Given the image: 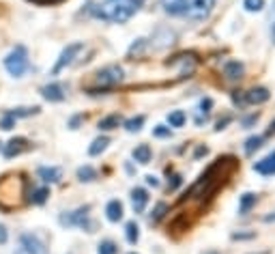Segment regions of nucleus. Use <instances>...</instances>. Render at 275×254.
Here are the masks:
<instances>
[{"mask_svg":"<svg viewBox=\"0 0 275 254\" xmlns=\"http://www.w3.org/2000/svg\"><path fill=\"white\" fill-rule=\"evenodd\" d=\"M269 90L263 88V86H256V88H252V90H247V95H245V99L247 103H254V106H258V103H265L267 99H269Z\"/></svg>","mask_w":275,"mask_h":254,"instance_id":"14","label":"nucleus"},{"mask_svg":"<svg viewBox=\"0 0 275 254\" xmlns=\"http://www.w3.org/2000/svg\"><path fill=\"white\" fill-rule=\"evenodd\" d=\"M226 76L228 80H239L241 76H243V65H241L239 61H232L226 65Z\"/></svg>","mask_w":275,"mask_h":254,"instance_id":"19","label":"nucleus"},{"mask_svg":"<svg viewBox=\"0 0 275 254\" xmlns=\"http://www.w3.org/2000/svg\"><path fill=\"white\" fill-rule=\"evenodd\" d=\"M15 254H48V248L39 242V237L30 235V233H24L22 237H19V246Z\"/></svg>","mask_w":275,"mask_h":254,"instance_id":"6","label":"nucleus"},{"mask_svg":"<svg viewBox=\"0 0 275 254\" xmlns=\"http://www.w3.org/2000/svg\"><path fill=\"white\" fill-rule=\"evenodd\" d=\"M153 134L157 136V138H166V136H170L172 132H170V127H163V125H157L155 129H153Z\"/></svg>","mask_w":275,"mask_h":254,"instance_id":"33","label":"nucleus"},{"mask_svg":"<svg viewBox=\"0 0 275 254\" xmlns=\"http://www.w3.org/2000/svg\"><path fill=\"white\" fill-rule=\"evenodd\" d=\"M108 145H110V138H106V136H101V138H97L93 145L88 147V155H99V153H103L108 149Z\"/></svg>","mask_w":275,"mask_h":254,"instance_id":"21","label":"nucleus"},{"mask_svg":"<svg viewBox=\"0 0 275 254\" xmlns=\"http://www.w3.org/2000/svg\"><path fill=\"white\" fill-rule=\"evenodd\" d=\"M260 147H263V136H252V138H247V142H245V153L252 155Z\"/></svg>","mask_w":275,"mask_h":254,"instance_id":"25","label":"nucleus"},{"mask_svg":"<svg viewBox=\"0 0 275 254\" xmlns=\"http://www.w3.org/2000/svg\"><path fill=\"white\" fill-rule=\"evenodd\" d=\"M106 216L110 222H119L123 220V203L121 200H110L108 207H106Z\"/></svg>","mask_w":275,"mask_h":254,"instance_id":"16","label":"nucleus"},{"mask_svg":"<svg viewBox=\"0 0 275 254\" xmlns=\"http://www.w3.org/2000/svg\"><path fill=\"white\" fill-rule=\"evenodd\" d=\"M28 149V140L26 138H13L6 142V147H4V158H17L22 151H26Z\"/></svg>","mask_w":275,"mask_h":254,"instance_id":"11","label":"nucleus"},{"mask_svg":"<svg viewBox=\"0 0 275 254\" xmlns=\"http://www.w3.org/2000/svg\"><path fill=\"white\" fill-rule=\"evenodd\" d=\"M213 6H215V0H192L189 13H192V17H196V19H205L208 13L213 11Z\"/></svg>","mask_w":275,"mask_h":254,"instance_id":"8","label":"nucleus"},{"mask_svg":"<svg viewBox=\"0 0 275 254\" xmlns=\"http://www.w3.org/2000/svg\"><path fill=\"white\" fill-rule=\"evenodd\" d=\"M99 254H116V246L112 242H101L99 244Z\"/></svg>","mask_w":275,"mask_h":254,"instance_id":"32","label":"nucleus"},{"mask_svg":"<svg viewBox=\"0 0 275 254\" xmlns=\"http://www.w3.org/2000/svg\"><path fill=\"white\" fill-rule=\"evenodd\" d=\"M271 39H273V43H275V24H273V28H271Z\"/></svg>","mask_w":275,"mask_h":254,"instance_id":"41","label":"nucleus"},{"mask_svg":"<svg viewBox=\"0 0 275 254\" xmlns=\"http://www.w3.org/2000/svg\"><path fill=\"white\" fill-rule=\"evenodd\" d=\"M142 125H144V116H134V119H129L125 123V129L127 132H140Z\"/></svg>","mask_w":275,"mask_h":254,"instance_id":"27","label":"nucleus"},{"mask_svg":"<svg viewBox=\"0 0 275 254\" xmlns=\"http://www.w3.org/2000/svg\"><path fill=\"white\" fill-rule=\"evenodd\" d=\"M132 254H136V252H132Z\"/></svg>","mask_w":275,"mask_h":254,"instance_id":"43","label":"nucleus"},{"mask_svg":"<svg viewBox=\"0 0 275 254\" xmlns=\"http://www.w3.org/2000/svg\"><path fill=\"white\" fill-rule=\"evenodd\" d=\"M269 134H275V121L271 123V127H269Z\"/></svg>","mask_w":275,"mask_h":254,"instance_id":"40","label":"nucleus"},{"mask_svg":"<svg viewBox=\"0 0 275 254\" xmlns=\"http://www.w3.org/2000/svg\"><path fill=\"white\" fill-rule=\"evenodd\" d=\"M271 220H275V213H273V216H269V218H267V222H271Z\"/></svg>","mask_w":275,"mask_h":254,"instance_id":"42","label":"nucleus"},{"mask_svg":"<svg viewBox=\"0 0 275 254\" xmlns=\"http://www.w3.org/2000/svg\"><path fill=\"white\" fill-rule=\"evenodd\" d=\"M254 170L260 172V174H265V177H271V174H275V151L269 153L265 160H260L254 164Z\"/></svg>","mask_w":275,"mask_h":254,"instance_id":"12","label":"nucleus"},{"mask_svg":"<svg viewBox=\"0 0 275 254\" xmlns=\"http://www.w3.org/2000/svg\"><path fill=\"white\" fill-rule=\"evenodd\" d=\"M4 67L11 76H15V78L26 74V69H28V52H26L24 45H15V48L6 54Z\"/></svg>","mask_w":275,"mask_h":254,"instance_id":"4","label":"nucleus"},{"mask_svg":"<svg viewBox=\"0 0 275 254\" xmlns=\"http://www.w3.org/2000/svg\"><path fill=\"white\" fill-rule=\"evenodd\" d=\"M13 125H15V119H13L11 114H6L2 119V123H0V127H2V129H13Z\"/></svg>","mask_w":275,"mask_h":254,"instance_id":"34","label":"nucleus"},{"mask_svg":"<svg viewBox=\"0 0 275 254\" xmlns=\"http://www.w3.org/2000/svg\"><path fill=\"white\" fill-rule=\"evenodd\" d=\"M142 6V0H103L101 4H97L95 15L106 19V22L114 24H125L127 19H132Z\"/></svg>","mask_w":275,"mask_h":254,"instance_id":"2","label":"nucleus"},{"mask_svg":"<svg viewBox=\"0 0 275 254\" xmlns=\"http://www.w3.org/2000/svg\"><path fill=\"white\" fill-rule=\"evenodd\" d=\"M163 11L170 13V15H183V13L189 11V2L187 0H159Z\"/></svg>","mask_w":275,"mask_h":254,"instance_id":"10","label":"nucleus"},{"mask_svg":"<svg viewBox=\"0 0 275 254\" xmlns=\"http://www.w3.org/2000/svg\"><path fill=\"white\" fill-rule=\"evenodd\" d=\"M168 123L170 127H183V123H185V112L183 110H174V112L168 114Z\"/></svg>","mask_w":275,"mask_h":254,"instance_id":"24","label":"nucleus"},{"mask_svg":"<svg viewBox=\"0 0 275 254\" xmlns=\"http://www.w3.org/2000/svg\"><path fill=\"white\" fill-rule=\"evenodd\" d=\"M119 125H121V116H119V114H110V116H106V119L99 121V129H103V132L116 129Z\"/></svg>","mask_w":275,"mask_h":254,"instance_id":"20","label":"nucleus"},{"mask_svg":"<svg viewBox=\"0 0 275 254\" xmlns=\"http://www.w3.org/2000/svg\"><path fill=\"white\" fill-rule=\"evenodd\" d=\"M0 244H6V229L0 224Z\"/></svg>","mask_w":275,"mask_h":254,"instance_id":"37","label":"nucleus"},{"mask_svg":"<svg viewBox=\"0 0 275 254\" xmlns=\"http://www.w3.org/2000/svg\"><path fill=\"white\" fill-rule=\"evenodd\" d=\"M125 235H127V242H129V244H138V239H140V229H138L136 222H127V226H125Z\"/></svg>","mask_w":275,"mask_h":254,"instance_id":"22","label":"nucleus"},{"mask_svg":"<svg viewBox=\"0 0 275 254\" xmlns=\"http://www.w3.org/2000/svg\"><path fill=\"white\" fill-rule=\"evenodd\" d=\"M41 95H43V99H48V101H63L65 99V86L58 82L45 84L41 88Z\"/></svg>","mask_w":275,"mask_h":254,"instance_id":"9","label":"nucleus"},{"mask_svg":"<svg viewBox=\"0 0 275 254\" xmlns=\"http://www.w3.org/2000/svg\"><path fill=\"white\" fill-rule=\"evenodd\" d=\"M28 179L22 172H9L0 177V211L19 209L26 203Z\"/></svg>","mask_w":275,"mask_h":254,"instance_id":"1","label":"nucleus"},{"mask_svg":"<svg viewBox=\"0 0 275 254\" xmlns=\"http://www.w3.org/2000/svg\"><path fill=\"white\" fill-rule=\"evenodd\" d=\"M211 106H213V101L208 99H202L200 101V108H198V114H196V125H202V121H206L208 119V112H211Z\"/></svg>","mask_w":275,"mask_h":254,"instance_id":"17","label":"nucleus"},{"mask_svg":"<svg viewBox=\"0 0 275 254\" xmlns=\"http://www.w3.org/2000/svg\"><path fill=\"white\" fill-rule=\"evenodd\" d=\"M30 2L45 6V4H58V2H63V0H30Z\"/></svg>","mask_w":275,"mask_h":254,"instance_id":"35","label":"nucleus"},{"mask_svg":"<svg viewBox=\"0 0 275 254\" xmlns=\"http://www.w3.org/2000/svg\"><path fill=\"white\" fill-rule=\"evenodd\" d=\"M37 174L43 181H48V183H58V181H61V177H63L61 168H52V166H41L37 170Z\"/></svg>","mask_w":275,"mask_h":254,"instance_id":"15","label":"nucleus"},{"mask_svg":"<svg viewBox=\"0 0 275 254\" xmlns=\"http://www.w3.org/2000/svg\"><path fill=\"white\" fill-rule=\"evenodd\" d=\"M146 203H148V192L146 190H142V187L132 190V205H134L136 213H142L144 207H146Z\"/></svg>","mask_w":275,"mask_h":254,"instance_id":"13","label":"nucleus"},{"mask_svg":"<svg viewBox=\"0 0 275 254\" xmlns=\"http://www.w3.org/2000/svg\"><path fill=\"white\" fill-rule=\"evenodd\" d=\"M123 80V69L119 65H108V67L99 69L93 78V86L90 90H99V88H112Z\"/></svg>","mask_w":275,"mask_h":254,"instance_id":"3","label":"nucleus"},{"mask_svg":"<svg viewBox=\"0 0 275 254\" xmlns=\"http://www.w3.org/2000/svg\"><path fill=\"white\" fill-rule=\"evenodd\" d=\"M243 6L247 11H263L265 0H243Z\"/></svg>","mask_w":275,"mask_h":254,"instance_id":"31","label":"nucleus"},{"mask_svg":"<svg viewBox=\"0 0 275 254\" xmlns=\"http://www.w3.org/2000/svg\"><path fill=\"white\" fill-rule=\"evenodd\" d=\"M166 211H168V205H166V203H159V205L155 207V211H153V218H150V222L157 224L163 216H166Z\"/></svg>","mask_w":275,"mask_h":254,"instance_id":"30","label":"nucleus"},{"mask_svg":"<svg viewBox=\"0 0 275 254\" xmlns=\"http://www.w3.org/2000/svg\"><path fill=\"white\" fill-rule=\"evenodd\" d=\"M82 50H84V43H69L67 48L63 50V54H61V58L56 61V65L52 67V76H58L65 67H69V65L75 61V56L80 54Z\"/></svg>","mask_w":275,"mask_h":254,"instance_id":"5","label":"nucleus"},{"mask_svg":"<svg viewBox=\"0 0 275 254\" xmlns=\"http://www.w3.org/2000/svg\"><path fill=\"white\" fill-rule=\"evenodd\" d=\"M95 177H97L95 168H90V166H82V168H77V179H80V181H93Z\"/></svg>","mask_w":275,"mask_h":254,"instance_id":"26","label":"nucleus"},{"mask_svg":"<svg viewBox=\"0 0 275 254\" xmlns=\"http://www.w3.org/2000/svg\"><path fill=\"white\" fill-rule=\"evenodd\" d=\"M179 185H181V177H179V174H174L172 181H170V190H176Z\"/></svg>","mask_w":275,"mask_h":254,"instance_id":"36","label":"nucleus"},{"mask_svg":"<svg viewBox=\"0 0 275 254\" xmlns=\"http://www.w3.org/2000/svg\"><path fill=\"white\" fill-rule=\"evenodd\" d=\"M146 183H148V185H153V187H157V185H159V181H157V179L153 177V174H148V177H146Z\"/></svg>","mask_w":275,"mask_h":254,"instance_id":"38","label":"nucleus"},{"mask_svg":"<svg viewBox=\"0 0 275 254\" xmlns=\"http://www.w3.org/2000/svg\"><path fill=\"white\" fill-rule=\"evenodd\" d=\"M206 153V147H200L198 151H196V158H200V155H205Z\"/></svg>","mask_w":275,"mask_h":254,"instance_id":"39","label":"nucleus"},{"mask_svg":"<svg viewBox=\"0 0 275 254\" xmlns=\"http://www.w3.org/2000/svg\"><path fill=\"white\" fill-rule=\"evenodd\" d=\"M150 155H153V153H150V147L148 145H140V147L134 149V160L140 162V164H148Z\"/></svg>","mask_w":275,"mask_h":254,"instance_id":"18","label":"nucleus"},{"mask_svg":"<svg viewBox=\"0 0 275 254\" xmlns=\"http://www.w3.org/2000/svg\"><path fill=\"white\" fill-rule=\"evenodd\" d=\"M88 209H90V207H80V209L73 211V213L61 216V224H63V226H82V229H90Z\"/></svg>","mask_w":275,"mask_h":254,"instance_id":"7","label":"nucleus"},{"mask_svg":"<svg viewBox=\"0 0 275 254\" xmlns=\"http://www.w3.org/2000/svg\"><path fill=\"white\" fill-rule=\"evenodd\" d=\"M48 196H50V190H48V187H41V190H37L35 194H32L30 200H32L35 205H43L45 200H48Z\"/></svg>","mask_w":275,"mask_h":254,"instance_id":"28","label":"nucleus"},{"mask_svg":"<svg viewBox=\"0 0 275 254\" xmlns=\"http://www.w3.org/2000/svg\"><path fill=\"white\" fill-rule=\"evenodd\" d=\"M39 112V108H17V110H11V112H6V114H11L13 119H19V116H30V114H37Z\"/></svg>","mask_w":275,"mask_h":254,"instance_id":"29","label":"nucleus"},{"mask_svg":"<svg viewBox=\"0 0 275 254\" xmlns=\"http://www.w3.org/2000/svg\"><path fill=\"white\" fill-rule=\"evenodd\" d=\"M254 205H256V194H243V196H241L239 211H241V213H247Z\"/></svg>","mask_w":275,"mask_h":254,"instance_id":"23","label":"nucleus"}]
</instances>
